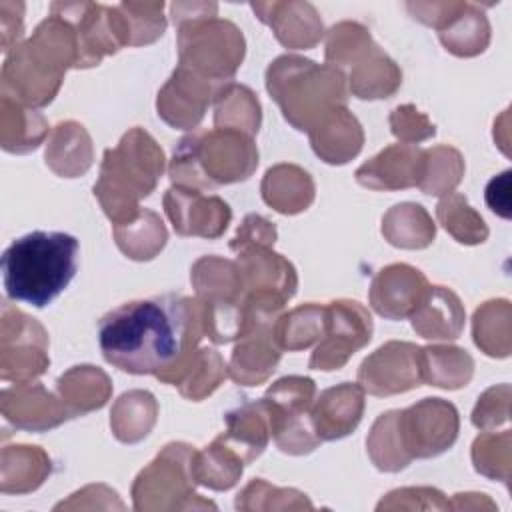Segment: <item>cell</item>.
<instances>
[{
    "label": "cell",
    "mask_w": 512,
    "mask_h": 512,
    "mask_svg": "<svg viewBox=\"0 0 512 512\" xmlns=\"http://www.w3.org/2000/svg\"><path fill=\"white\" fill-rule=\"evenodd\" d=\"M194 448L184 442H172L136 476L132 484V498L136 510H174L184 508L182 500L194 502Z\"/></svg>",
    "instance_id": "cell-9"
},
{
    "label": "cell",
    "mask_w": 512,
    "mask_h": 512,
    "mask_svg": "<svg viewBox=\"0 0 512 512\" xmlns=\"http://www.w3.org/2000/svg\"><path fill=\"white\" fill-rule=\"evenodd\" d=\"M162 172V148L138 126L128 130L116 148L104 152L100 176L92 190L112 226L128 224L140 214V198L152 194Z\"/></svg>",
    "instance_id": "cell-4"
},
{
    "label": "cell",
    "mask_w": 512,
    "mask_h": 512,
    "mask_svg": "<svg viewBox=\"0 0 512 512\" xmlns=\"http://www.w3.org/2000/svg\"><path fill=\"white\" fill-rule=\"evenodd\" d=\"M326 328V304L308 302L286 314L274 324V340L280 350L296 352L320 342Z\"/></svg>",
    "instance_id": "cell-38"
},
{
    "label": "cell",
    "mask_w": 512,
    "mask_h": 512,
    "mask_svg": "<svg viewBox=\"0 0 512 512\" xmlns=\"http://www.w3.org/2000/svg\"><path fill=\"white\" fill-rule=\"evenodd\" d=\"M436 216L446 232L462 244H478L488 236V228L480 214H476L466 198L458 192H450L438 202Z\"/></svg>",
    "instance_id": "cell-45"
},
{
    "label": "cell",
    "mask_w": 512,
    "mask_h": 512,
    "mask_svg": "<svg viewBox=\"0 0 512 512\" xmlns=\"http://www.w3.org/2000/svg\"><path fill=\"white\" fill-rule=\"evenodd\" d=\"M164 2H122L118 10L122 14L128 46H142L158 40L164 34L166 18L162 14Z\"/></svg>",
    "instance_id": "cell-47"
},
{
    "label": "cell",
    "mask_w": 512,
    "mask_h": 512,
    "mask_svg": "<svg viewBox=\"0 0 512 512\" xmlns=\"http://www.w3.org/2000/svg\"><path fill=\"white\" fill-rule=\"evenodd\" d=\"M464 174V160L456 148L436 146L424 150V168L418 188L430 196L450 194Z\"/></svg>",
    "instance_id": "cell-42"
},
{
    "label": "cell",
    "mask_w": 512,
    "mask_h": 512,
    "mask_svg": "<svg viewBox=\"0 0 512 512\" xmlns=\"http://www.w3.org/2000/svg\"><path fill=\"white\" fill-rule=\"evenodd\" d=\"M228 368L214 348H196L178 366L158 376L166 384L178 386L180 394L188 400H202L210 396L226 378Z\"/></svg>",
    "instance_id": "cell-26"
},
{
    "label": "cell",
    "mask_w": 512,
    "mask_h": 512,
    "mask_svg": "<svg viewBox=\"0 0 512 512\" xmlns=\"http://www.w3.org/2000/svg\"><path fill=\"white\" fill-rule=\"evenodd\" d=\"M0 324V378L22 384L42 376L50 364L44 326L8 302L2 304Z\"/></svg>",
    "instance_id": "cell-10"
},
{
    "label": "cell",
    "mask_w": 512,
    "mask_h": 512,
    "mask_svg": "<svg viewBox=\"0 0 512 512\" xmlns=\"http://www.w3.org/2000/svg\"><path fill=\"white\" fill-rule=\"evenodd\" d=\"M372 338V318L356 300L326 304V328L316 344L308 366L312 370H340L348 358Z\"/></svg>",
    "instance_id": "cell-12"
},
{
    "label": "cell",
    "mask_w": 512,
    "mask_h": 512,
    "mask_svg": "<svg viewBox=\"0 0 512 512\" xmlns=\"http://www.w3.org/2000/svg\"><path fill=\"white\" fill-rule=\"evenodd\" d=\"M78 240L66 232L34 230L16 238L2 254L6 296L34 308L48 306L74 278Z\"/></svg>",
    "instance_id": "cell-3"
},
{
    "label": "cell",
    "mask_w": 512,
    "mask_h": 512,
    "mask_svg": "<svg viewBox=\"0 0 512 512\" xmlns=\"http://www.w3.org/2000/svg\"><path fill=\"white\" fill-rule=\"evenodd\" d=\"M158 404L146 390H130L122 394L110 412V426L120 442L134 444L146 438L156 424Z\"/></svg>",
    "instance_id": "cell-34"
},
{
    "label": "cell",
    "mask_w": 512,
    "mask_h": 512,
    "mask_svg": "<svg viewBox=\"0 0 512 512\" xmlns=\"http://www.w3.org/2000/svg\"><path fill=\"white\" fill-rule=\"evenodd\" d=\"M314 396L316 384L306 376L280 378L266 390L262 402L268 412L270 436L282 452L300 456L318 448L320 438L310 422Z\"/></svg>",
    "instance_id": "cell-8"
},
{
    "label": "cell",
    "mask_w": 512,
    "mask_h": 512,
    "mask_svg": "<svg viewBox=\"0 0 512 512\" xmlns=\"http://www.w3.org/2000/svg\"><path fill=\"white\" fill-rule=\"evenodd\" d=\"M50 474V458L40 446L16 444L2 448L0 490L24 494L36 490Z\"/></svg>",
    "instance_id": "cell-31"
},
{
    "label": "cell",
    "mask_w": 512,
    "mask_h": 512,
    "mask_svg": "<svg viewBox=\"0 0 512 512\" xmlns=\"http://www.w3.org/2000/svg\"><path fill=\"white\" fill-rule=\"evenodd\" d=\"M394 414L396 410H388L380 414L366 438L368 454L374 466L382 472H398L410 464V460L404 456L400 448Z\"/></svg>",
    "instance_id": "cell-46"
},
{
    "label": "cell",
    "mask_w": 512,
    "mask_h": 512,
    "mask_svg": "<svg viewBox=\"0 0 512 512\" xmlns=\"http://www.w3.org/2000/svg\"><path fill=\"white\" fill-rule=\"evenodd\" d=\"M46 164L62 178H76L92 166V140L82 124L60 122L46 144Z\"/></svg>",
    "instance_id": "cell-30"
},
{
    "label": "cell",
    "mask_w": 512,
    "mask_h": 512,
    "mask_svg": "<svg viewBox=\"0 0 512 512\" xmlns=\"http://www.w3.org/2000/svg\"><path fill=\"white\" fill-rule=\"evenodd\" d=\"M378 44L358 22H338L326 34V62L332 66H356Z\"/></svg>",
    "instance_id": "cell-43"
},
{
    "label": "cell",
    "mask_w": 512,
    "mask_h": 512,
    "mask_svg": "<svg viewBox=\"0 0 512 512\" xmlns=\"http://www.w3.org/2000/svg\"><path fill=\"white\" fill-rule=\"evenodd\" d=\"M396 434L404 456L432 458L446 452L458 436V410L442 398H422L410 408L396 410Z\"/></svg>",
    "instance_id": "cell-11"
},
{
    "label": "cell",
    "mask_w": 512,
    "mask_h": 512,
    "mask_svg": "<svg viewBox=\"0 0 512 512\" xmlns=\"http://www.w3.org/2000/svg\"><path fill=\"white\" fill-rule=\"evenodd\" d=\"M382 234L392 246L418 250L426 248L434 240L436 228L420 204L402 202L384 214Z\"/></svg>",
    "instance_id": "cell-36"
},
{
    "label": "cell",
    "mask_w": 512,
    "mask_h": 512,
    "mask_svg": "<svg viewBox=\"0 0 512 512\" xmlns=\"http://www.w3.org/2000/svg\"><path fill=\"white\" fill-rule=\"evenodd\" d=\"M214 2H174L172 20L178 26V58L182 68L226 84L244 58V36L230 20L216 18Z\"/></svg>",
    "instance_id": "cell-6"
},
{
    "label": "cell",
    "mask_w": 512,
    "mask_h": 512,
    "mask_svg": "<svg viewBox=\"0 0 512 512\" xmlns=\"http://www.w3.org/2000/svg\"><path fill=\"white\" fill-rule=\"evenodd\" d=\"M164 210L176 234L218 238L230 224V206L218 196H206L202 190L170 186L164 194Z\"/></svg>",
    "instance_id": "cell-14"
},
{
    "label": "cell",
    "mask_w": 512,
    "mask_h": 512,
    "mask_svg": "<svg viewBox=\"0 0 512 512\" xmlns=\"http://www.w3.org/2000/svg\"><path fill=\"white\" fill-rule=\"evenodd\" d=\"M46 118L34 108L22 106L12 98H0V144L6 152L26 154L36 150L48 136Z\"/></svg>",
    "instance_id": "cell-32"
},
{
    "label": "cell",
    "mask_w": 512,
    "mask_h": 512,
    "mask_svg": "<svg viewBox=\"0 0 512 512\" xmlns=\"http://www.w3.org/2000/svg\"><path fill=\"white\" fill-rule=\"evenodd\" d=\"M510 170L494 176L486 186V204L502 218H510Z\"/></svg>",
    "instance_id": "cell-54"
},
{
    "label": "cell",
    "mask_w": 512,
    "mask_h": 512,
    "mask_svg": "<svg viewBox=\"0 0 512 512\" xmlns=\"http://www.w3.org/2000/svg\"><path fill=\"white\" fill-rule=\"evenodd\" d=\"M410 320L426 340H454L464 328V306L450 288L428 286Z\"/></svg>",
    "instance_id": "cell-24"
},
{
    "label": "cell",
    "mask_w": 512,
    "mask_h": 512,
    "mask_svg": "<svg viewBox=\"0 0 512 512\" xmlns=\"http://www.w3.org/2000/svg\"><path fill=\"white\" fill-rule=\"evenodd\" d=\"M402 84V72L396 62L378 46L362 58L350 72V92L362 100L390 98Z\"/></svg>",
    "instance_id": "cell-35"
},
{
    "label": "cell",
    "mask_w": 512,
    "mask_h": 512,
    "mask_svg": "<svg viewBox=\"0 0 512 512\" xmlns=\"http://www.w3.org/2000/svg\"><path fill=\"white\" fill-rule=\"evenodd\" d=\"M308 136L316 156L328 164H346L364 144L362 126L346 106H338L324 114L308 130Z\"/></svg>",
    "instance_id": "cell-23"
},
{
    "label": "cell",
    "mask_w": 512,
    "mask_h": 512,
    "mask_svg": "<svg viewBox=\"0 0 512 512\" xmlns=\"http://www.w3.org/2000/svg\"><path fill=\"white\" fill-rule=\"evenodd\" d=\"M58 396L70 418L98 410L112 392L110 378L96 366H72L56 382Z\"/></svg>",
    "instance_id": "cell-29"
},
{
    "label": "cell",
    "mask_w": 512,
    "mask_h": 512,
    "mask_svg": "<svg viewBox=\"0 0 512 512\" xmlns=\"http://www.w3.org/2000/svg\"><path fill=\"white\" fill-rule=\"evenodd\" d=\"M22 2H0V30H2V50L8 54L22 36Z\"/></svg>",
    "instance_id": "cell-53"
},
{
    "label": "cell",
    "mask_w": 512,
    "mask_h": 512,
    "mask_svg": "<svg viewBox=\"0 0 512 512\" xmlns=\"http://www.w3.org/2000/svg\"><path fill=\"white\" fill-rule=\"evenodd\" d=\"M202 336V302L180 294L124 302L98 324V344L108 364L156 378L194 352Z\"/></svg>",
    "instance_id": "cell-1"
},
{
    "label": "cell",
    "mask_w": 512,
    "mask_h": 512,
    "mask_svg": "<svg viewBox=\"0 0 512 512\" xmlns=\"http://www.w3.org/2000/svg\"><path fill=\"white\" fill-rule=\"evenodd\" d=\"M260 102L256 94L242 84L226 82L214 94V124L216 128L236 130L246 136L258 134Z\"/></svg>",
    "instance_id": "cell-33"
},
{
    "label": "cell",
    "mask_w": 512,
    "mask_h": 512,
    "mask_svg": "<svg viewBox=\"0 0 512 512\" xmlns=\"http://www.w3.org/2000/svg\"><path fill=\"white\" fill-rule=\"evenodd\" d=\"M422 382L420 346L412 342L390 340L364 358L358 368V384L374 396L408 392Z\"/></svg>",
    "instance_id": "cell-13"
},
{
    "label": "cell",
    "mask_w": 512,
    "mask_h": 512,
    "mask_svg": "<svg viewBox=\"0 0 512 512\" xmlns=\"http://www.w3.org/2000/svg\"><path fill=\"white\" fill-rule=\"evenodd\" d=\"M364 414V388L342 382L326 388L310 408V422L320 442L338 440L356 430Z\"/></svg>",
    "instance_id": "cell-18"
},
{
    "label": "cell",
    "mask_w": 512,
    "mask_h": 512,
    "mask_svg": "<svg viewBox=\"0 0 512 512\" xmlns=\"http://www.w3.org/2000/svg\"><path fill=\"white\" fill-rule=\"evenodd\" d=\"M244 460L236 450L226 446L220 438H216L210 446L200 452H194V478L196 484H202L212 490H228L242 476Z\"/></svg>",
    "instance_id": "cell-39"
},
{
    "label": "cell",
    "mask_w": 512,
    "mask_h": 512,
    "mask_svg": "<svg viewBox=\"0 0 512 512\" xmlns=\"http://www.w3.org/2000/svg\"><path fill=\"white\" fill-rule=\"evenodd\" d=\"M390 128H392V134L404 144L422 142L436 134V126L412 104H404L392 110Z\"/></svg>",
    "instance_id": "cell-49"
},
{
    "label": "cell",
    "mask_w": 512,
    "mask_h": 512,
    "mask_svg": "<svg viewBox=\"0 0 512 512\" xmlns=\"http://www.w3.org/2000/svg\"><path fill=\"white\" fill-rule=\"evenodd\" d=\"M224 420L226 432H222L218 438L236 450L244 464L256 460L270 440V422L262 398L244 402L242 406L228 412Z\"/></svg>",
    "instance_id": "cell-27"
},
{
    "label": "cell",
    "mask_w": 512,
    "mask_h": 512,
    "mask_svg": "<svg viewBox=\"0 0 512 512\" xmlns=\"http://www.w3.org/2000/svg\"><path fill=\"white\" fill-rule=\"evenodd\" d=\"M258 166V148L242 132L214 128L184 136L174 148L168 176L174 186L212 190L246 180Z\"/></svg>",
    "instance_id": "cell-5"
},
{
    "label": "cell",
    "mask_w": 512,
    "mask_h": 512,
    "mask_svg": "<svg viewBox=\"0 0 512 512\" xmlns=\"http://www.w3.org/2000/svg\"><path fill=\"white\" fill-rule=\"evenodd\" d=\"M496 442L498 436L496 434H488L484 432L482 436H478L472 444V462L476 472L488 476V478H500L502 482L508 484V480L504 478V474L500 472L498 464L508 472V448H510V440H506L500 450H496Z\"/></svg>",
    "instance_id": "cell-48"
},
{
    "label": "cell",
    "mask_w": 512,
    "mask_h": 512,
    "mask_svg": "<svg viewBox=\"0 0 512 512\" xmlns=\"http://www.w3.org/2000/svg\"><path fill=\"white\" fill-rule=\"evenodd\" d=\"M420 364L424 382L448 390L466 386L474 372L472 356L456 346L420 348Z\"/></svg>",
    "instance_id": "cell-37"
},
{
    "label": "cell",
    "mask_w": 512,
    "mask_h": 512,
    "mask_svg": "<svg viewBox=\"0 0 512 512\" xmlns=\"http://www.w3.org/2000/svg\"><path fill=\"white\" fill-rule=\"evenodd\" d=\"M424 150L416 144H392L356 170L358 184L372 190H402L418 186Z\"/></svg>",
    "instance_id": "cell-20"
},
{
    "label": "cell",
    "mask_w": 512,
    "mask_h": 512,
    "mask_svg": "<svg viewBox=\"0 0 512 512\" xmlns=\"http://www.w3.org/2000/svg\"><path fill=\"white\" fill-rule=\"evenodd\" d=\"M114 238L128 258L150 260L164 248L168 234L160 216L144 208L132 222L114 226Z\"/></svg>",
    "instance_id": "cell-40"
},
{
    "label": "cell",
    "mask_w": 512,
    "mask_h": 512,
    "mask_svg": "<svg viewBox=\"0 0 512 512\" xmlns=\"http://www.w3.org/2000/svg\"><path fill=\"white\" fill-rule=\"evenodd\" d=\"M190 280L196 288V298L208 308L240 306L244 298L242 276L232 260L218 256H202L190 272Z\"/></svg>",
    "instance_id": "cell-25"
},
{
    "label": "cell",
    "mask_w": 512,
    "mask_h": 512,
    "mask_svg": "<svg viewBox=\"0 0 512 512\" xmlns=\"http://www.w3.org/2000/svg\"><path fill=\"white\" fill-rule=\"evenodd\" d=\"M262 198L280 214H298L314 200V182L306 170L294 164H276L264 174Z\"/></svg>",
    "instance_id": "cell-28"
},
{
    "label": "cell",
    "mask_w": 512,
    "mask_h": 512,
    "mask_svg": "<svg viewBox=\"0 0 512 512\" xmlns=\"http://www.w3.org/2000/svg\"><path fill=\"white\" fill-rule=\"evenodd\" d=\"M428 286L426 276L418 268L402 262L390 264L372 278L370 306L388 320L410 318Z\"/></svg>",
    "instance_id": "cell-16"
},
{
    "label": "cell",
    "mask_w": 512,
    "mask_h": 512,
    "mask_svg": "<svg viewBox=\"0 0 512 512\" xmlns=\"http://www.w3.org/2000/svg\"><path fill=\"white\" fill-rule=\"evenodd\" d=\"M250 6L286 48H314L324 34L322 20L308 2H254Z\"/></svg>",
    "instance_id": "cell-21"
},
{
    "label": "cell",
    "mask_w": 512,
    "mask_h": 512,
    "mask_svg": "<svg viewBox=\"0 0 512 512\" xmlns=\"http://www.w3.org/2000/svg\"><path fill=\"white\" fill-rule=\"evenodd\" d=\"M218 88V84L178 66L158 92V116L172 128L192 130L204 118V112Z\"/></svg>",
    "instance_id": "cell-15"
},
{
    "label": "cell",
    "mask_w": 512,
    "mask_h": 512,
    "mask_svg": "<svg viewBox=\"0 0 512 512\" xmlns=\"http://www.w3.org/2000/svg\"><path fill=\"white\" fill-rule=\"evenodd\" d=\"M444 48L456 56H476L486 50L490 42V26L482 10L476 4L464 6V10L438 32Z\"/></svg>",
    "instance_id": "cell-41"
},
{
    "label": "cell",
    "mask_w": 512,
    "mask_h": 512,
    "mask_svg": "<svg viewBox=\"0 0 512 512\" xmlns=\"http://www.w3.org/2000/svg\"><path fill=\"white\" fill-rule=\"evenodd\" d=\"M496 394H498V388H490L482 394V398H478V404L472 412V424L480 430H488V428H494L496 424L500 422H506L508 420V412H498V408H508V394L510 390H506L502 394V398H498L496 402Z\"/></svg>",
    "instance_id": "cell-52"
},
{
    "label": "cell",
    "mask_w": 512,
    "mask_h": 512,
    "mask_svg": "<svg viewBox=\"0 0 512 512\" xmlns=\"http://www.w3.org/2000/svg\"><path fill=\"white\" fill-rule=\"evenodd\" d=\"M236 266L242 276L244 294L250 292H274L284 300H290L298 286L294 266L270 246H248L238 252Z\"/></svg>",
    "instance_id": "cell-22"
},
{
    "label": "cell",
    "mask_w": 512,
    "mask_h": 512,
    "mask_svg": "<svg viewBox=\"0 0 512 512\" xmlns=\"http://www.w3.org/2000/svg\"><path fill=\"white\" fill-rule=\"evenodd\" d=\"M2 414L16 428L42 432L70 418L62 400L38 382H22L2 390Z\"/></svg>",
    "instance_id": "cell-17"
},
{
    "label": "cell",
    "mask_w": 512,
    "mask_h": 512,
    "mask_svg": "<svg viewBox=\"0 0 512 512\" xmlns=\"http://www.w3.org/2000/svg\"><path fill=\"white\" fill-rule=\"evenodd\" d=\"M276 240V228L272 222L258 214H248L240 224L236 236L230 242L234 252H240L248 246H272Z\"/></svg>",
    "instance_id": "cell-50"
},
{
    "label": "cell",
    "mask_w": 512,
    "mask_h": 512,
    "mask_svg": "<svg viewBox=\"0 0 512 512\" xmlns=\"http://www.w3.org/2000/svg\"><path fill=\"white\" fill-rule=\"evenodd\" d=\"M68 68H78V38L74 26L50 12L32 36L16 44L2 64V96L28 108L50 104Z\"/></svg>",
    "instance_id": "cell-2"
},
{
    "label": "cell",
    "mask_w": 512,
    "mask_h": 512,
    "mask_svg": "<svg viewBox=\"0 0 512 512\" xmlns=\"http://www.w3.org/2000/svg\"><path fill=\"white\" fill-rule=\"evenodd\" d=\"M266 88L282 116L300 132H308L324 114L346 106V78L332 64L284 54L266 70Z\"/></svg>",
    "instance_id": "cell-7"
},
{
    "label": "cell",
    "mask_w": 512,
    "mask_h": 512,
    "mask_svg": "<svg viewBox=\"0 0 512 512\" xmlns=\"http://www.w3.org/2000/svg\"><path fill=\"white\" fill-rule=\"evenodd\" d=\"M466 2H408V12L420 20L422 24H428L436 28L438 32L444 30L462 10Z\"/></svg>",
    "instance_id": "cell-51"
},
{
    "label": "cell",
    "mask_w": 512,
    "mask_h": 512,
    "mask_svg": "<svg viewBox=\"0 0 512 512\" xmlns=\"http://www.w3.org/2000/svg\"><path fill=\"white\" fill-rule=\"evenodd\" d=\"M280 346L274 340V324L254 322L238 338L228 362V376L244 386L262 384L280 360Z\"/></svg>",
    "instance_id": "cell-19"
},
{
    "label": "cell",
    "mask_w": 512,
    "mask_h": 512,
    "mask_svg": "<svg viewBox=\"0 0 512 512\" xmlns=\"http://www.w3.org/2000/svg\"><path fill=\"white\" fill-rule=\"evenodd\" d=\"M510 304L508 300H490L482 304L472 322V334L478 348H482L488 356H508L510 348H506L498 336L506 342H510Z\"/></svg>",
    "instance_id": "cell-44"
}]
</instances>
